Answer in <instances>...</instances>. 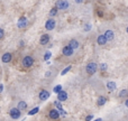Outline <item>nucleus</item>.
Instances as JSON below:
<instances>
[{
  "label": "nucleus",
  "mask_w": 128,
  "mask_h": 121,
  "mask_svg": "<svg viewBox=\"0 0 128 121\" xmlns=\"http://www.w3.org/2000/svg\"><path fill=\"white\" fill-rule=\"evenodd\" d=\"M97 68H98L97 64H96L94 62H90V63L86 65V73H88V74L92 75V74H94V73L97 72Z\"/></svg>",
  "instance_id": "obj_1"
},
{
  "label": "nucleus",
  "mask_w": 128,
  "mask_h": 121,
  "mask_svg": "<svg viewBox=\"0 0 128 121\" xmlns=\"http://www.w3.org/2000/svg\"><path fill=\"white\" fill-rule=\"evenodd\" d=\"M22 66L24 67H32L33 66V64H34V58L32 57V56H25L24 58H22Z\"/></svg>",
  "instance_id": "obj_2"
},
{
  "label": "nucleus",
  "mask_w": 128,
  "mask_h": 121,
  "mask_svg": "<svg viewBox=\"0 0 128 121\" xmlns=\"http://www.w3.org/2000/svg\"><path fill=\"white\" fill-rule=\"evenodd\" d=\"M68 4H70V2L68 1H65V0H60V1L56 2V7L55 8L58 9H61V10H65V9L68 8Z\"/></svg>",
  "instance_id": "obj_3"
},
{
  "label": "nucleus",
  "mask_w": 128,
  "mask_h": 121,
  "mask_svg": "<svg viewBox=\"0 0 128 121\" xmlns=\"http://www.w3.org/2000/svg\"><path fill=\"white\" fill-rule=\"evenodd\" d=\"M9 115H10V117L12 118V119H19L20 116H22V112H20L17 108H12L10 110V112H9Z\"/></svg>",
  "instance_id": "obj_4"
},
{
  "label": "nucleus",
  "mask_w": 128,
  "mask_h": 121,
  "mask_svg": "<svg viewBox=\"0 0 128 121\" xmlns=\"http://www.w3.org/2000/svg\"><path fill=\"white\" fill-rule=\"evenodd\" d=\"M55 25H56L55 20L51 18V19H48L46 22H45V28H46L47 30H53V29L55 28Z\"/></svg>",
  "instance_id": "obj_5"
},
{
  "label": "nucleus",
  "mask_w": 128,
  "mask_h": 121,
  "mask_svg": "<svg viewBox=\"0 0 128 121\" xmlns=\"http://www.w3.org/2000/svg\"><path fill=\"white\" fill-rule=\"evenodd\" d=\"M27 25H28V20H27L26 17H20L18 19V22H17L18 28H25Z\"/></svg>",
  "instance_id": "obj_6"
},
{
  "label": "nucleus",
  "mask_w": 128,
  "mask_h": 121,
  "mask_svg": "<svg viewBox=\"0 0 128 121\" xmlns=\"http://www.w3.org/2000/svg\"><path fill=\"white\" fill-rule=\"evenodd\" d=\"M104 38H106L107 42H109V40H112L114 37H115V34H114L112 30H110V29H108V30H106V33L104 34Z\"/></svg>",
  "instance_id": "obj_7"
},
{
  "label": "nucleus",
  "mask_w": 128,
  "mask_h": 121,
  "mask_svg": "<svg viewBox=\"0 0 128 121\" xmlns=\"http://www.w3.org/2000/svg\"><path fill=\"white\" fill-rule=\"evenodd\" d=\"M38 98H40L42 101H45V100H47L50 98V93H48V91H46V90H42L40 92V95H38Z\"/></svg>",
  "instance_id": "obj_8"
},
{
  "label": "nucleus",
  "mask_w": 128,
  "mask_h": 121,
  "mask_svg": "<svg viewBox=\"0 0 128 121\" xmlns=\"http://www.w3.org/2000/svg\"><path fill=\"white\" fill-rule=\"evenodd\" d=\"M68 99V93L65 91H61L60 93H58V102H62V101H65Z\"/></svg>",
  "instance_id": "obj_9"
},
{
  "label": "nucleus",
  "mask_w": 128,
  "mask_h": 121,
  "mask_svg": "<svg viewBox=\"0 0 128 121\" xmlns=\"http://www.w3.org/2000/svg\"><path fill=\"white\" fill-rule=\"evenodd\" d=\"M48 116L51 119H58V118H60V112H58L56 109H52V110L50 111Z\"/></svg>",
  "instance_id": "obj_10"
},
{
  "label": "nucleus",
  "mask_w": 128,
  "mask_h": 121,
  "mask_svg": "<svg viewBox=\"0 0 128 121\" xmlns=\"http://www.w3.org/2000/svg\"><path fill=\"white\" fill-rule=\"evenodd\" d=\"M62 53H63V55H65V56H71V55H73L74 51H73L72 48H70L68 46H65V47H63Z\"/></svg>",
  "instance_id": "obj_11"
},
{
  "label": "nucleus",
  "mask_w": 128,
  "mask_h": 121,
  "mask_svg": "<svg viewBox=\"0 0 128 121\" xmlns=\"http://www.w3.org/2000/svg\"><path fill=\"white\" fill-rule=\"evenodd\" d=\"M50 42V35H47V34H44V35H42V37H40V45H46L47 43Z\"/></svg>",
  "instance_id": "obj_12"
},
{
  "label": "nucleus",
  "mask_w": 128,
  "mask_h": 121,
  "mask_svg": "<svg viewBox=\"0 0 128 121\" xmlns=\"http://www.w3.org/2000/svg\"><path fill=\"white\" fill-rule=\"evenodd\" d=\"M68 46L70 47V48H72L73 51H74V49H76L78 47H79V42H78V40H75V39H71Z\"/></svg>",
  "instance_id": "obj_13"
},
{
  "label": "nucleus",
  "mask_w": 128,
  "mask_h": 121,
  "mask_svg": "<svg viewBox=\"0 0 128 121\" xmlns=\"http://www.w3.org/2000/svg\"><path fill=\"white\" fill-rule=\"evenodd\" d=\"M17 109L22 112V111H24V110H26L27 109V103L25 101H19L18 102V104H17Z\"/></svg>",
  "instance_id": "obj_14"
},
{
  "label": "nucleus",
  "mask_w": 128,
  "mask_h": 121,
  "mask_svg": "<svg viewBox=\"0 0 128 121\" xmlns=\"http://www.w3.org/2000/svg\"><path fill=\"white\" fill-rule=\"evenodd\" d=\"M11 57H12V56H11L10 53H4L1 57V61L4 62V63H9V62L11 61Z\"/></svg>",
  "instance_id": "obj_15"
},
{
  "label": "nucleus",
  "mask_w": 128,
  "mask_h": 121,
  "mask_svg": "<svg viewBox=\"0 0 128 121\" xmlns=\"http://www.w3.org/2000/svg\"><path fill=\"white\" fill-rule=\"evenodd\" d=\"M97 43H98L99 45H106L107 40H106V38H104V35H99V36H98Z\"/></svg>",
  "instance_id": "obj_16"
},
{
  "label": "nucleus",
  "mask_w": 128,
  "mask_h": 121,
  "mask_svg": "<svg viewBox=\"0 0 128 121\" xmlns=\"http://www.w3.org/2000/svg\"><path fill=\"white\" fill-rule=\"evenodd\" d=\"M116 88H117V85H116L115 82H108V83H107V89H108L109 91H114Z\"/></svg>",
  "instance_id": "obj_17"
},
{
  "label": "nucleus",
  "mask_w": 128,
  "mask_h": 121,
  "mask_svg": "<svg viewBox=\"0 0 128 121\" xmlns=\"http://www.w3.org/2000/svg\"><path fill=\"white\" fill-rule=\"evenodd\" d=\"M98 106L99 107H101V106H104V104H106V98L104 97H100L99 99H98Z\"/></svg>",
  "instance_id": "obj_18"
},
{
  "label": "nucleus",
  "mask_w": 128,
  "mask_h": 121,
  "mask_svg": "<svg viewBox=\"0 0 128 121\" xmlns=\"http://www.w3.org/2000/svg\"><path fill=\"white\" fill-rule=\"evenodd\" d=\"M58 9L55 8V7H54V8H52L51 9V11H50V16H51V17H54V16H56L58 15Z\"/></svg>",
  "instance_id": "obj_19"
},
{
  "label": "nucleus",
  "mask_w": 128,
  "mask_h": 121,
  "mask_svg": "<svg viewBox=\"0 0 128 121\" xmlns=\"http://www.w3.org/2000/svg\"><path fill=\"white\" fill-rule=\"evenodd\" d=\"M38 111H40V108H38V107H36V108H34L33 110L29 111L28 115H29V116H34V115H36V113H37Z\"/></svg>",
  "instance_id": "obj_20"
},
{
  "label": "nucleus",
  "mask_w": 128,
  "mask_h": 121,
  "mask_svg": "<svg viewBox=\"0 0 128 121\" xmlns=\"http://www.w3.org/2000/svg\"><path fill=\"white\" fill-rule=\"evenodd\" d=\"M54 104H55V107H56V108H58L60 111H62V110H63V107H62V104H61L58 101H55V102H54Z\"/></svg>",
  "instance_id": "obj_21"
},
{
  "label": "nucleus",
  "mask_w": 128,
  "mask_h": 121,
  "mask_svg": "<svg viewBox=\"0 0 128 121\" xmlns=\"http://www.w3.org/2000/svg\"><path fill=\"white\" fill-rule=\"evenodd\" d=\"M53 91H54L55 93H60L61 91H62V86H61V85H56L55 88L53 89Z\"/></svg>",
  "instance_id": "obj_22"
},
{
  "label": "nucleus",
  "mask_w": 128,
  "mask_h": 121,
  "mask_svg": "<svg viewBox=\"0 0 128 121\" xmlns=\"http://www.w3.org/2000/svg\"><path fill=\"white\" fill-rule=\"evenodd\" d=\"M51 55H52V54H51V52H46V54H45V55H44V60H45V61L50 60V57H51Z\"/></svg>",
  "instance_id": "obj_23"
},
{
  "label": "nucleus",
  "mask_w": 128,
  "mask_h": 121,
  "mask_svg": "<svg viewBox=\"0 0 128 121\" xmlns=\"http://www.w3.org/2000/svg\"><path fill=\"white\" fill-rule=\"evenodd\" d=\"M127 94H128V91L127 90H122V92L119 93V97H126Z\"/></svg>",
  "instance_id": "obj_24"
},
{
  "label": "nucleus",
  "mask_w": 128,
  "mask_h": 121,
  "mask_svg": "<svg viewBox=\"0 0 128 121\" xmlns=\"http://www.w3.org/2000/svg\"><path fill=\"white\" fill-rule=\"evenodd\" d=\"M70 70H71V66H68V67H66V68H64V71H63L62 73H61V74H62V75H65L66 73H68Z\"/></svg>",
  "instance_id": "obj_25"
},
{
  "label": "nucleus",
  "mask_w": 128,
  "mask_h": 121,
  "mask_svg": "<svg viewBox=\"0 0 128 121\" xmlns=\"http://www.w3.org/2000/svg\"><path fill=\"white\" fill-rule=\"evenodd\" d=\"M4 36V30L2 28H0V39H2Z\"/></svg>",
  "instance_id": "obj_26"
},
{
  "label": "nucleus",
  "mask_w": 128,
  "mask_h": 121,
  "mask_svg": "<svg viewBox=\"0 0 128 121\" xmlns=\"http://www.w3.org/2000/svg\"><path fill=\"white\" fill-rule=\"evenodd\" d=\"M92 118H93V116H88V117L86 118V121H91L92 120Z\"/></svg>",
  "instance_id": "obj_27"
},
{
  "label": "nucleus",
  "mask_w": 128,
  "mask_h": 121,
  "mask_svg": "<svg viewBox=\"0 0 128 121\" xmlns=\"http://www.w3.org/2000/svg\"><path fill=\"white\" fill-rule=\"evenodd\" d=\"M100 67H101V70H107V65H106V64H102Z\"/></svg>",
  "instance_id": "obj_28"
},
{
  "label": "nucleus",
  "mask_w": 128,
  "mask_h": 121,
  "mask_svg": "<svg viewBox=\"0 0 128 121\" xmlns=\"http://www.w3.org/2000/svg\"><path fill=\"white\" fill-rule=\"evenodd\" d=\"M58 112H60V115H62V116H64V117H65V115H66V112L64 110H62V111H58Z\"/></svg>",
  "instance_id": "obj_29"
},
{
  "label": "nucleus",
  "mask_w": 128,
  "mask_h": 121,
  "mask_svg": "<svg viewBox=\"0 0 128 121\" xmlns=\"http://www.w3.org/2000/svg\"><path fill=\"white\" fill-rule=\"evenodd\" d=\"M2 90H4V85H2V84H0V92H1Z\"/></svg>",
  "instance_id": "obj_30"
},
{
  "label": "nucleus",
  "mask_w": 128,
  "mask_h": 121,
  "mask_svg": "<svg viewBox=\"0 0 128 121\" xmlns=\"http://www.w3.org/2000/svg\"><path fill=\"white\" fill-rule=\"evenodd\" d=\"M125 106L128 107V100H126V101H125Z\"/></svg>",
  "instance_id": "obj_31"
},
{
  "label": "nucleus",
  "mask_w": 128,
  "mask_h": 121,
  "mask_svg": "<svg viewBox=\"0 0 128 121\" xmlns=\"http://www.w3.org/2000/svg\"><path fill=\"white\" fill-rule=\"evenodd\" d=\"M94 121H102L101 119H100V118H99V119H97V120H94Z\"/></svg>",
  "instance_id": "obj_32"
}]
</instances>
